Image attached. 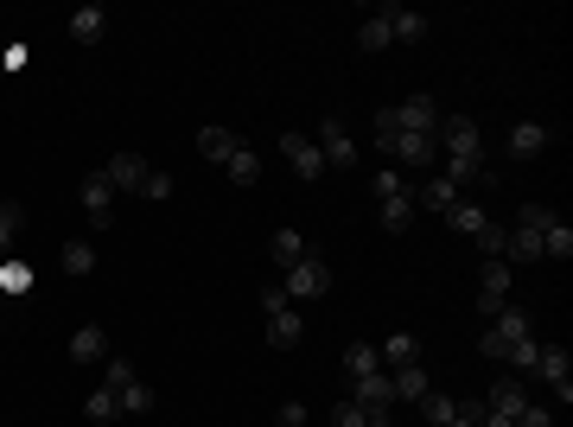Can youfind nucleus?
<instances>
[{
	"mask_svg": "<svg viewBox=\"0 0 573 427\" xmlns=\"http://www.w3.org/2000/svg\"><path fill=\"white\" fill-rule=\"evenodd\" d=\"M83 408H90V421H115V415H121V396H115V389H96Z\"/></svg>",
	"mask_w": 573,
	"mask_h": 427,
	"instance_id": "obj_37",
	"label": "nucleus"
},
{
	"mask_svg": "<svg viewBox=\"0 0 573 427\" xmlns=\"http://www.w3.org/2000/svg\"><path fill=\"white\" fill-rule=\"evenodd\" d=\"M344 370H351V377H376V370H382V357H376V345H363V338H357V345L344 351Z\"/></svg>",
	"mask_w": 573,
	"mask_h": 427,
	"instance_id": "obj_31",
	"label": "nucleus"
},
{
	"mask_svg": "<svg viewBox=\"0 0 573 427\" xmlns=\"http://www.w3.org/2000/svg\"><path fill=\"white\" fill-rule=\"evenodd\" d=\"M102 32H109V13L102 7H77L71 13V39L77 45H102Z\"/></svg>",
	"mask_w": 573,
	"mask_h": 427,
	"instance_id": "obj_22",
	"label": "nucleus"
},
{
	"mask_svg": "<svg viewBox=\"0 0 573 427\" xmlns=\"http://www.w3.org/2000/svg\"><path fill=\"white\" fill-rule=\"evenodd\" d=\"M554 224V211H548V204H523V211H516V230H535V236H542Z\"/></svg>",
	"mask_w": 573,
	"mask_h": 427,
	"instance_id": "obj_39",
	"label": "nucleus"
},
{
	"mask_svg": "<svg viewBox=\"0 0 573 427\" xmlns=\"http://www.w3.org/2000/svg\"><path fill=\"white\" fill-rule=\"evenodd\" d=\"M446 427H465V421H446Z\"/></svg>",
	"mask_w": 573,
	"mask_h": 427,
	"instance_id": "obj_45",
	"label": "nucleus"
},
{
	"mask_svg": "<svg viewBox=\"0 0 573 427\" xmlns=\"http://www.w3.org/2000/svg\"><path fill=\"white\" fill-rule=\"evenodd\" d=\"M281 153L293 160V173H300V179H319V173H325V153H319V141H312V134H300V128L281 134Z\"/></svg>",
	"mask_w": 573,
	"mask_h": 427,
	"instance_id": "obj_7",
	"label": "nucleus"
},
{
	"mask_svg": "<svg viewBox=\"0 0 573 427\" xmlns=\"http://www.w3.org/2000/svg\"><path fill=\"white\" fill-rule=\"evenodd\" d=\"M484 408H491V415H523V408H529V389H523V377H497L491 383V396H484Z\"/></svg>",
	"mask_w": 573,
	"mask_h": 427,
	"instance_id": "obj_13",
	"label": "nucleus"
},
{
	"mask_svg": "<svg viewBox=\"0 0 573 427\" xmlns=\"http://www.w3.org/2000/svg\"><path fill=\"white\" fill-rule=\"evenodd\" d=\"M83 217H90V224L102 230V224H109V217H115V185L109 179H102V173H90V179H83Z\"/></svg>",
	"mask_w": 573,
	"mask_h": 427,
	"instance_id": "obj_10",
	"label": "nucleus"
},
{
	"mask_svg": "<svg viewBox=\"0 0 573 427\" xmlns=\"http://www.w3.org/2000/svg\"><path fill=\"white\" fill-rule=\"evenodd\" d=\"M281 427H306V402H281Z\"/></svg>",
	"mask_w": 573,
	"mask_h": 427,
	"instance_id": "obj_44",
	"label": "nucleus"
},
{
	"mask_svg": "<svg viewBox=\"0 0 573 427\" xmlns=\"http://www.w3.org/2000/svg\"><path fill=\"white\" fill-rule=\"evenodd\" d=\"M503 147H510V160H542V153H548V128L542 122H510V141H503Z\"/></svg>",
	"mask_w": 573,
	"mask_h": 427,
	"instance_id": "obj_14",
	"label": "nucleus"
},
{
	"mask_svg": "<svg viewBox=\"0 0 573 427\" xmlns=\"http://www.w3.org/2000/svg\"><path fill=\"white\" fill-rule=\"evenodd\" d=\"M147 408H153V396H147V383L134 377L128 389H121V415H147Z\"/></svg>",
	"mask_w": 573,
	"mask_h": 427,
	"instance_id": "obj_38",
	"label": "nucleus"
},
{
	"mask_svg": "<svg viewBox=\"0 0 573 427\" xmlns=\"http://www.w3.org/2000/svg\"><path fill=\"white\" fill-rule=\"evenodd\" d=\"M300 255H306V236H300V230H274V236H268V262L281 268V275L300 262Z\"/></svg>",
	"mask_w": 573,
	"mask_h": 427,
	"instance_id": "obj_20",
	"label": "nucleus"
},
{
	"mask_svg": "<svg viewBox=\"0 0 573 427\" xmlns=\"http://www.w3.org/2000/svg\"><path fill=\"white\" fill-rule=\"evenodd\" d=\"M382 20H389V39L395 45H421L427 39V20L414 7H382Z\"/></svg>",
	"mask_w": 573,
	"mask_h": 427,
	"instance_id": "obj_17",
	"label": "nucleus"
},
{
	"mask_svg": "<svg viewBox=\"0 0 573 427\" xmlns=\"http://www.w3.org/2000/svg\"><path fill=\"white\" fill-rule=\"evenodd\" d=\"M395 122H402V134H433V128H440V102L421 90V96L395 102Z\"/></svg>",
	"mask_w": 573,
	"mask_h": 427,
	"instance_id": "obj_8",
	"label": "nucleus"
},
{
	"mask_svg": "<svg viewBox=\"0 0 573 427\" xmlns=\"http://www.w3.org/2000/svg\"><path fill=\"white\" fill-rule=\"evenodd\" d=\"M71 357H77V364L109 357V332H102V326H77V332H71Z\"/></svg>",
	"mask_w": 573,
	"mask_h": 427,
	"instance_id": "obj_23",
	"label": "nucleus"
},
{
	"mask_svg": "<svg viewBox=\"0 0 573 427\" xmlns=\"http://www.w3.org/2000/svg\"><path fill=\"white\" fill-rule=\"evenodd\" d=\"M529 332H535V326H529L523 306H503V313L491 319V332L478 338V351H484V357H510V345H516V338H529Z\"/></svg>",
	"mask_w": 573,
	"mask_h": 427,
	"instance_id": "obj_4",
	"label": "nucleus"
},
{
	"mask_svg": "<svg viewBox=\"0 0 573 427\" xmlns=\"http://www.w3.org/2000/svg\"><path fill=\"white\" fill-rule=\"evenodd\" d=\"M389 377H395V402H421L427 389H433V377H427L421 364H408V370H389Z\"/></svg>",
	"mask_w": 573,
	"mask_h": 427,
	"instance_id": "obj_25",
	"label": "nucleus"
},
{
	"mask_svg": "<svg viewBox=\"0 0 573 427\" xmlns=\"http://www.w3.org/2000/svg\"><path fill=\"white\" fill-rule=\"evenodd\" d=\"M351 383H357V389H351V402L395 415V377H389V370H376V377H351Z\"/></svg>",
	"mask_w": 573,
	"mask_h": 427,
	"instance_id": "obj_11",
	"label": "nucleus"
},
{
	"mask_svg": "<svg viewBox=\"0 0 573 427\" xmlns=\"http://www.w3.org/2000/svg\"><path fill=\"white\" fill-rule=\"evenodd\" d=\"M535 370L548 377V389H554L561 402H573V357H567L561 345H542V357H535Z\"/></svg>",
	"mask_w": 573,
	"mask_h": 427,
	"instance_id": "obj_9",
	"label": "nucleus"
},
{
	"mask_svg": "<svg viewBox=\"0 0 573 427\" xmlns=\"http://www.w3.org/2000/svg\"><path fill=\"white\" fill-rule=\"evenodd\" d=\"M516 427H554V408H535V402H529L523 415H516Z\"/></svg>",
	"mask_w": 573,
	"mask_h": 427,
	"instance_id": "obj_43",
	"label": "nucleus"
},
{
	"mask_svg": "<svg viewBox=\"0 0 573 427\" xmlns=\"http://www.w3.org/2000/svg\"><path fill=\"white\" fill-rule=\"evenodd\" d=\"M281 294H287V300H325V294H332V268H325V255H319V249H306L300 262L287 268Z\"/></svg>",
	"mask_w": 573,
	"mask_h": 427,
	"instance_id": "obj_3",
	"label": "nucleus"
},
{
	"mask_svg": "<svg viewBox=\"0 0 573 427\" xmlns=\"http://www.w3.org/2000/svg\"><path fill=\"white\" fill-rule=\"evenodd\" d=\"M503 306H510V262H484V275H478V313L497 319Z\"/></svg>",
	"mask_w": 573,
	"mask_h": 427,
	"instance_id": "obj_5",
	"label": "nucleus"
},
{
	"mask_svg": "<svg viewBox=\"0 0 573 427\" xmlns=\"http://www.w3.org/2000/svg\"><path fill=\"white\" fill-rule=\"evenodd\" d=\"M433 147L446 153V166H484V128L472 122V115H440Z\"/></svg>",
	"mask_w": 573,
	"mask_h": 427,
	"instance_id": "obj_1",
	"label": "nucleus"
},
{
	"mask_svg": "<svg viewBox=\"0 0 573 427\" xmlns=\"http://www.w3.org/2000/svg\"><path fill=\"white\" fill-rule=\"evenodd\" d=\"M20 230H26V211L7 198V204H0V255H7L13 243H20Z\"/></svg>",
	"mask_w": 573,
	"mask_h": 427,
	"instance_id": "obj_32",
	"label": "nucleus"
},
{
	"mask_svg": "<svg viewBox=\"0 0 573 427\" xmlns=\"http://www.w3.org/2000/svg\"><path fill=\"white\" fill-rule=\"evenodd\" d=\"M357 45H363V51H389V45H395V39H389V20H382V7L357 20Z\"/></svg>",
	"mask_w": 573,
	"mask_h": 427,
	"instance_id": "obj_26",
	"label": "nucleus"
},
{
	"mask_svg": "<svg viewBox=\"0 0 573 427\" xmlns=\"http://www.w3.org/2000/svg\"><path fill=\"white\" fill-rule=\"evenodd\" d=\"M446 224H453L459 236H478L491 217H484V204H465V198H453V211H446Z\"/></svg>",
	"mask_w": 573,
	"mask_h": 427,
	"instance_id": "obj_27",
	"label": "nucleus"
},
{
	"mask_svg": "<svg viewBox=\"0 0 573 427\" xmlns=\"http://www.w3.org/2000/svg\"><path fill=\"white\" fill-rule=\"evenodd\" d=\"M332 427H395V415H382V408H363V402L344 396V402L332 408Z\"/></svg>",
	"mask_w": 573,
	"mask_h": 427,
	"instance_id": "obj_19",
	"label": "nucleus"
},
{
	"mask_svg": "<svg viewBox=\"0 0 573 427\" xmlns=\"http://www.w3.org/2000/svg\"><path fill=\"white\" fill-rule=\"evenodd\" d=\"M58 262H64V275H90V268H96V243H83V236H77V243H64Z\"/></svg>",
	"mask_w": 573,
	"mask_h": 427,
	"instance_id": "obj_29",
	"label": "nucleus"
},
{
	"mask_svg": "<svg viewBox=\"0 0 573 427\" xmlns=\"http://www.w3.org/2000/svg\"><path fill=\"white\" fill-rule=\"evenodd\" d=\"M128 383H134V364H128V357H109V370H102V389H115V396H121Z\"/></svg>",
	"mask_w": 573,
	"mask_h": 427,
	"instance_id": "obj_40",
	"label": "nucleus"
},
{
	"mask_svg": "<svg viewBox=\"0 0 573 427\" xmlns=\"http://www.w3.org/2000/svg\"><path fill=\"white\" fill-rule=\"evenodd\" d=\"M255 300H262V313H281V306H293V300L281 294V281H268V287H262V294H255Z\"/></svg>",
	"mask_w": 573,
	"mask_h": 427,
	"instance_id": "obj_42",
	"label": "nucleus"
},
{
	"mask_svg": "<svg viewBox=\"0 0 573 427\" xmlns=\"http://www.w3.org/2000/svg\"><path fill=\"white\" fill-rule=\"evenodd\" d=\"M236 147H242L236 128H204V134H198V153H204V160H217V166H230Z\"/></svg>",
	"mask_w": 573,
	"mask_h": 427,
	"instance_id": "obj_21",
	"label": "nucleus"
},
{
	"mask_svg": "<svg viewBox=\"0 0 573 427\" xmlns=\"http://www.w3.org/2000/svg\"><path fill=\"white\" fill-rule=\"evenodd\" d=\"M223 173H230L236 185H255V173H262V160H255V147H236V153H230V166H223Z\"/></svg>",
	"mask_w": 573,
	"mask_h": 427,
	"instance_id": "obj_33",
	"label": "nucleus"
},
{
	"mask_svg": "<svg viewBox=\"0 0 573 427\" xmlns=\"http://www.w3.org/2000/svg\"><path fill=\"white\" fill-rule=\"evenodd\" d=\"M102 179L115 185V192H141V198H172V179L160 166H147L141 153H115L109 166H102Z\"/></svg>",
	"mask_w": 573,
	"mask_h": 427,
	"instance_id": "obj_2",
	"label": "nucleus"
},
{
	"mask_svg": "<svg viewBox=\"0 0 573 427\" xmlns=\"http://www.w3.org/2000/svg\"><path fill=\"white\" fill-rule=\"evenodd\" d=\"M300 338H306L300 306H281V313H268V345H274V351H293Z\"/></svg>",
	"mask_w": 573,
	"mask_h": 427,
	"instance_id": "obj_16",
	"label": "nucleus"
},
{
	"mask_svg": "<svg viewBox=\"0 0 573 427\" xmlns=\"http://www.w3.org/2000/svg\"><path fill=\"white\" fill-rule=\"evenodd\" d=\"M548 255H554V262H567V255H573V230L561 224V217L542 230V262H548Z\"/></svg>",
	"mask_w": 573,
	"mask_h": 427,
	"instance_id": "obj_28",
	"label": "nucleus"
},
{
	"mask_svg": "<svg viewBox=\"0 0 573 427\" xmlns=\"http://www.w3.org/2000/svg\"><path fill=\"white\" fill-rule=\"evenodd\" d=\"M312 141H319L325 166H357V141H351V128H344L338 115H325V122H319V134H312Z\"/></svg>",
	"mask_w": 573,
	"mask_h": 427,
	"instance_id": "obj_6",
	"label": "nucleus"
},
{
	"mask_svg": "<svg viewBox=\"0 0 573 427\" xmlns=\"http://www.w3.org/2000/svg\"><path fill=\"white\" fill-rule=\"evenodd\" d=\"M382 153H395V160H408V166H433L440 160V147H433V134H395Z\"/></svg>",
	"mask_w": 573,
	"mask_h": 427,
	"instance_id": "obj_18",
	"label": "nucleus"
},
{
	"mask_svg": "<svg viewBox=\"0 0 573 427\" xmlns=\"http://www.w3.org/2000/svg\"><path fill=\"white\" fill-rule=\"evenodd\" d=\"M453 198H459V185L446 179V173H440V179H427L421 192H414V204H421V211H453Z\"/></svg>",
	"mask_w": 573,
	"mask_h": 427,
	"instance_id": "obj_24",
	"label": "nucleus"
},
{
	"mask_svg": "<svg viewBox=\"0 0 573 427\" xmlns=\"http://www.w3.org/2000/svg\"><path fill=\"white\" fill-rule=\"evenodd\" d=\"M535 357H542V338H516V345H510V370H516V377H529V370H535Z\"/></svg>",
	"mask_w": 573,
	"mask_h": 427,
	"instance_id": "obj_34",
	"label": "nucleus"
},
{
	"mask_svg": "<svg viewBox=\"0 0 573 427\" xmlns=\"http://www.w3.org/2000/svg\"><path fill=\"white\" fill-rule=\"evenodd\" d=\"M472 243H478L484 255H491V262H503V249H510V224H484V230L472 236Z\"/></svg>",
	"mask_w": 573,
	"mask_h": 427,
	"instance_id": "obj_36",
	"label": "nucleus"
},
{
	"mask_svg": "<svg viewBox=\"0 0 573 427\" xmlns=\"http://www.w3.org/2000/svg\"><path fill=\"white\" fill-rule=\"evenodd\" d=\"M376 357H382V370H408V364H421V338H414V332H389L376 345Z\"/></svg>",
	"mask_w": 573,
	"mask_h": 427,
	"instance_id": "obj_15",
	"label": "nucleus"
},
{
	"mask_svg": "<svg viewBox=\"0 0 573 427\" xmlns=\"http://www.w3.org/2000/svg\"><path fill=\"white\" fill-rule=\"evenodd\" d=\"M0 287H13V294H26V287H32V268H26V262H7V268H0Z\"/></svg>",
	"mask_w": 573,
	"mask_h": 427,
	"instance_id": "obj_41",
	"label": "nucleus"
},
{
	"mask_svg": "<svg viewBox=\"0 0 573 427\" xmlns=\"http://www.w3.org/2000/svg\"><path fill=\"white\" fill-rule=\"evenodd\" d=\"M408 217H414L408 185H395V192H376V224H382V230H395V236H402V230H408Z\"/></svg>",
	"mask_w": 573,
	"mask_h": 427,
	"instance_id": "obj_12",
	"label": "nucleus"
},
{
	"mask_svg": "<svg viewBox=\"0 0 573 427\" xmlns=\"http://www.w3.org/2000/svg\"><path fill=\"white\" fill-rule=\"evenodd\" d=\"M414 408H421V415H427L433 427H446V421H453V396H446V389H427V396L414 402Z\"/></svg>",
	"mask_w": 573,
	"mask_h": 427,
	"instance_id": "obj_35",
	"label": "nucleus"
},
{
	"mask_svg": "<svg viewBox=\"0 0 573 427\" xmlns=\"http://www.w3.org/2000/svg\"><path fill=\"white\" fill-rule=\"evenodd\" d=\"M503 255H510V262H542V236L510 224V249H503Z\"/></svg>",
	"mask_w": 573,
	"mask_h": 427,
	"instance_id": "obj_30",
	"label": "nucleus"
}]
</instances>
